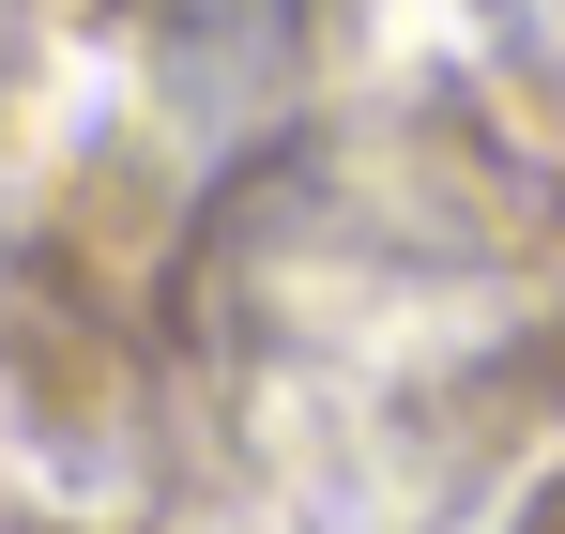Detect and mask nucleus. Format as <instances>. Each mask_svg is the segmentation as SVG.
Wrapping results in <instances>:
<instances>
[{
	"label": "nucleus",
	"instance_id": "1",
	"mask_svg": "<svg viewBox=\"0 0 565 534\" xmlns=\"http://www.w3.org/2000/svg\"><path fill=\"white\" fill-rule=\"evenodd\" d=\"M169 15H184L199 62H276L290 46V0H169Z\"/></svg>",
	"mask_w": 565,
	"mask_h": 534
}]
</instances>
